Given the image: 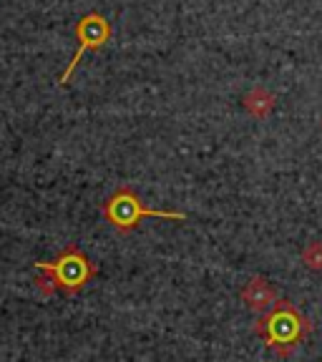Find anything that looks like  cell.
Instances as JSON below:
<instances>
[{"instance_id": "6da1fadb", "label": "cell", "mask_w": 322, "mask_h": 362, "mask_svg": "<svg viewBox=\"0 0 322 362\" xmlns=\"http://www.w3.org/2000/svg\"><path fill=\"white\" fill-rule=\"evenodd\" d=\"M144 216H161V219H184V214L179 211H159V209H149L139 202L134 192L129 189H121L119 194H113L106 204V219L111 221L119 232H129L139 224V219Z\"/></svg>"}, {"instance_id": "7a4b0ae2", "label": "cell", "mask_w": 322, "mask_h": 362, "mask_svg": "<svg viewBox=\"0 0 322 362\" xmlns=\"http://www.w3.org/2000/svg\"><path fill=\"white\" fill-rule=\"evenodd\" d=\"M35 267L45 269L51 277H56V282L61 284L63 289H68V292H76V289L84 287V282L91 274V267H88V262H86V257H81L74 249L63 252L61 259L51 262V264H48V262H38Z\"/></svg>"}, {"instance_id": "3957f363", "label": "cell", "mask_w": 322, "mask_h": 362, "mask_svg": "<svg viewBox=\"0 0 322 362\" xmlns=\"http://www.w3.org/2000/svg\"><path fill=\"white\" fill-rule=\"evenodd\" d=\"M76 35H79L81 45H79V51H76L74 61L68 63L66 74L61 76V86L68 83V78L74 76L76 66H79L81 56H84L88 48H101V45L106 43L108 38H111V25H108V21L103 16H98V13H91V16L81 18L79 28H76Z\"/></svg>"}, {"instance_id": "277c9868", "label": "cell", "mask_w": 322, "mask_h": 362, "mask_svg": "<svg viewBox=\"0 0 322 362\" xmlns=\"http://www.w3.org/2000/svg\"><path fill=\"white\" fill-rule=\"evenodd\" d=\"M302 332V320L297 317V312L282 307L270 317V339L280 342V345H289L300 337Z\"/></svg>"}, {"instance_id": "5b68a950", "label": "cell", "mask_w": 322, "mask_h": 362, "mask_svg": "<svg viewBox=\"0 0 322 362\" xmlns=\"http://www.w3.org/2000/svg\"><path fill=\"white\" fill-rule=\"evenodd\" d=\"M272 300H275V292H272V287H267V282H262V279L249 282L247 289H244V302H247V307H252V310H257V312L270 307Z\"/></svg>"}]
</instances>
